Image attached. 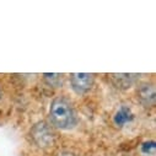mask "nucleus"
<instances>
[{
	"mask_svg": "<svg viewBox=\"0 0 156 156\" xmlns=\"http://www.w3.org/2000/svg\"><path fill=\"white\" fill-rule=\"evenodd\" d=\"M111 76L117 87L128 89L136 81L139 75L138 74H113Z\"/></svg>",
	"mask_w": 156,
	"mask_h": 156,
	"instance_id": "5",
	"label": "nucleus"
},
{
	"mask_svg": "<svg viewBox=\"0 0 156 156\" xmlns=\"http://www.w3.org/2000/svg\"><path fill=\"white\" fill-rule=\"evenodd\" d=\"M58 156H75L74 154H71V152H68V151H64V152H60Z\"/></svg>",
	"mask_w": 156,
	"mask_h": 156,
	"instance_id": "8",
	"label": "nucleus"
},
{
	"mask_svg": "<svg viewBox=\"0 0 156 156\" xmlns=\"http://www.w3.org/2000/svg\"><path fill=\"white\" fill-rule=\"evenodd\" d=\"M70 86L77 95L87 94L95 85V75L90 73H74L70 74Z\"/></svg>",
	"mask_w": 156,
	"mask_h": 156,
	"instance_id": "3",
	"label": "nucleus"
},
{
	"mask_svg": "<svg viewBox=\"0 0 156 156\" xmlns=\"http://www.w3.org/2000/svg\"><path fill=\"white\" fill-rule=\"evenodd\" d=\"M132 118H133V114H132L130 109H128L126 107H122L118 112H117V114L114 115V123L117 126H123L127 122L132 121Z\"/></svg>",
	"mask_w": 156,
	"mask_h": 156,
	"instance_id": "7",
	"label": "nucleus"
},
{
	"mask_svg": "<svg viewBox=\"0 0 156 156\" xmlns=\"http://www.w3.org/2000/svg\"><path fill=\"white\" fill-rule=\"evenodd\" d=\"M49 119L54 128L62 130L73 129L77 123V113L73 102L65 96L55 97L49 106Z\"/></svg>",
	"mask_w": 156,
	"mask_h": 156,
	"instance_id": "1",
	"label": "nucleus"
},
{
	"mask_svg": "<svg viewBox=\"0 0 156 156\" xmlns=\"http://www.w3.org/2000/svg\"><path fill=\"white\" fill-rule=\"evenodd\" d=\"M155 86L149 83H143L138 86L136 97L144 107H152L155 105Z\"/></svg>",
	"mask_w": 156,
	"mask_h": 156,
	"instance_id": "4",
	"label": "nucleus"
},
{
	"mask_svg": "<svg viewBox=\"0 0 156 156\" xmlns=\"http://www.w3.org/2000/svg\"><path fill=\"white\" fill-rule=\"evenodd\" d=\"M43 80L51 87H55V89L62 87L64 83V74H57V73L43 74Z\"/></svg>",
	"mask_w": 156,
	"mask_h": 156,
	"instance_id": "6",
	"label": "nucleus"
},
{
	"mask_svg": "<svg viewBox=\"0 0 156 156\" xmlns=\"http://www.w3.org/2000/svg\"><path fill=\"white\" fill-rule=\"evenodd\" d=\"M31 140L38 147L47 149L54 145L55 141V133L53 127L47 122H38L36 123L30 132Z\"/></svg>",
	"mask_w": 156,
	"mask_h": 156,
	"instance_id": "2",
	"label": "nucleus"
}]
</instances>
